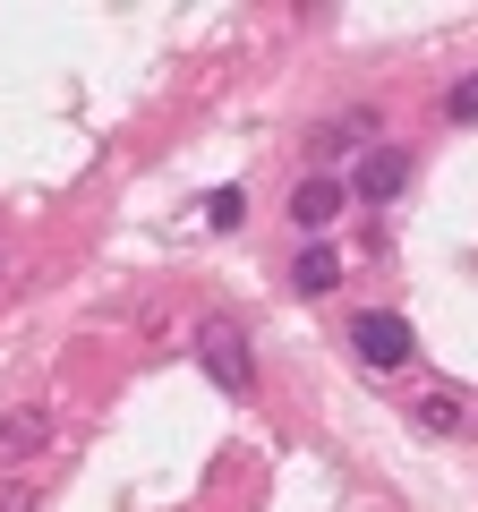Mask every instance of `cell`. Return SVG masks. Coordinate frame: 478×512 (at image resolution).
Segmentation results:
<instances>
[{
    "instance_id": "ba28073f",
    "label": "cell",
    "mask_w": 478,
    "mask_h": 512,
    "mask_svg": "<svg viewBox=\"0 0 478 512\" xmlns=\"http://www.w3.org/2000/svg\"><path fill=\"white\" fill-rule=\"evenodd\" d=\"M410 419H419L427 436H453V427H461V402H453V393H419V402H410Z\"/></svg>"
},
{
    "instance_id": "8992f818",
    "label": "cell",
    "mask_w": 478,
    "mask_h": 512,
    "mask_svg": "<svg viewBox=\"0 0 478 512\" xmlns=\"http://www.w3.org/2000/svg\"><path fill=\"white\" fill-rule=\"evenodd\" d=\"M368 128H376V111H342V120H316V128H308V154H316V171H333L342 154H368V146H359Z\"/></svg>"
},
{
    "instance_id": "7a4b0ae2",
    "label": "cell",
    "mask_w": 478,
    "mask_h": 512,
    "mask_svg": "<svg viewBox=\"0 0 478 512\" xmlns=\"http://www.w3.org/2000/svg\"><path fill=\"white\" fill-rule=\"evenodd\" d=\"M350 350H359V367L393 376V367L419 359V333H410V316H402V308H359V316H350Z\"/></svg>"
},
{
    "instance_id": "7c38bea8",
    "label": "cell",
    "mask_w": 478,
    "mask_h": 512,
    "mask_svg": "<svg viewBox=\"0 0 478 512\" xmlns=\"http://www.w3.org/2000/svg\"><path fill=\"white\" fill-rule=\"evenodd\" d=\"M0 274H9V256H0Z\"/></svg>"
},
{
    "instance_id": "277c9868",
    "label": "cell",
    "mask_w": 478,
    "mask_h": 512,
    "mask_svg": "<svg viewBox=\"0 0 478 512\" xmlns=\"http://www.w3.org/2000/svg\"><path fill=\"white\" fill-rule=\"evenodd\" d=\"M342 205H350V188H342V171H308V180L291 188V222L308 239H325L333 222H342Z\"/></svg>"
},
{
    "instance_id": "52a82bcc",
    "label": "cell",
    "mask_w": 478,
    "mask_h": 512,
    "mask_svg": "<svg viewBox=\"0 0 478 512\" xmlns=\"http://www.w3.org/2000/svg\"><path fill=\"white\" fill-rule=\"evenodd\" d=\"M291 282H299L308 299H325L333 282H342V256H333L325 239H308V248H299V265H291Z\"/></svg>"
},
{
    "instance_id": "8fae6325",
    "label": "cell",
    "mask_w": 478,
    "mask_h": 512,
    "mask_svg": "<svg viewBox=\"0 0 478 512\" xmlns=\"http://www.w3.org/2000/svg\"><path fill=\"white\" fill-rule=\"evenodd\" d=\"M444 120H461V128H470V120H478V69H470V77H461V86H453V94H444Z\"/></svg>"
},
{
    "instance_id": "30bf717a",
    "label": "cell",
    "mask_w": 478,
    "mask_h": 512,
    "mask_svg": "<svg viewBox=\"0 0 478 512\" xmlns=\"http://www.w3.org/2000/svg\"><path fill=\"white\" fill-rule=\"evenodd\" d=\"M0 512H43V487L35 478H0Z\"/></svg>"
},
{
    "instance_id": "9c48e42d",
    "label": "cell",
    "mask_w": 478,
    "mask_h": 512,
    "mask_svg": "<svg viewBox=\"0 0 478 512\" xmlns=\"http://www.w3.org/2000/svg\"><path fill=\"white\" fill-rule=\"evenodd\" d=\"M205 222H214V231H239V222H248V197H239V188H214V197H205Z\"/></svg>"
},
{
    "instance_id": "3957f363",
    "label": "cell",
    "mask_w": 478,
    "mask_h": 512,
    "mask_svg": "<svg viewBox=\"0 0 478 512\" xmlns=\"http://www.w3.org/2000/svg\"><path fill=\"white\" fill-rule=\"evenodd\" d=\"M410 171H419V163H410V146H368L359 163H350L342 188H350V205H393L410 188Z\"/></svg>"
},
{
    "instance_id": "5b68a950",
    "label": "cell",
    "mask_w": 478,
    "mask_h": 512,
    "mask_svg": "<svg viewBox=\"0 0 478 512\" xmlns=\"http://www.w3.org/2000/svg\"><path fill=\"white\" fill-rule=\"evenodd\" d=\"M52 402H18L9 419H0V470H18V461H35L43 444H52Z\"/></svg>"
},
{
    "instance_id": "6da1fadb",
    "label": "cell",
    "mask_w": 478,
    "mask_h": 512,
    "mask_svg": "<svg viewBox=\"0 0 478 512\" xmlns=\"http://www.w3.org/2000/svg\"><path fill=\"white\" fill-rule=\"evenodd\" d=\"M197 367L231 393V402H248V393H257V342H248L231 316H205V325H197Z\"/></svg>"
}]
</instances>
